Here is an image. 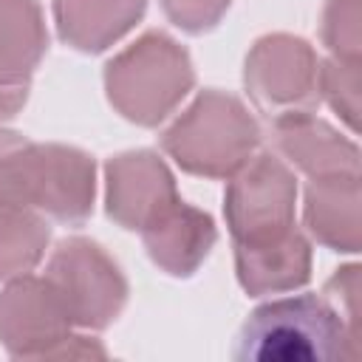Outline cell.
Returning <instances> with one entry per match:
<instances>
[{
	"label": "cell",
	"instance_id": "cell-6",
	"mask_svg": "<svg viewBox=\"0 0 362 362\" xmlns=\"http://www.w3.org/2000/svg\"><path fill=\"white\" fill-rule=\"evenodd\" d=\"M297 181L274 156H252L232 178L223 195V218L235 246H257L294 229Z\"/></svg>",
	"mask_w": 362,
	"mask_h": 362
},
{
	"label": "cell",
	"instance_id": "cell-16",
	"mask_svg": "<svg viewBox=\"0 0 362 362\" xmlns=\"http://www.w3.org/2000/svg\"><path fill=\"white\" fill-rule=\"evenodd\" d=\"M51 226L25 206L0 204V283L28 274L45 255Z\"/></svg>",
	"mask_w": 362,
	"mask_h": 362
},
{
	"label": "cell",
	"instance_id": "cell-15",
	"mask_svg": "<svg viewBox=\"0 0 362 362\" xmlns=\"http://www.w3.org/2000/svg\"><path fill=\"white\" fill-rule=\"evenodd\" d=\"M48 51V31L37 0H0V82L23 85Z\"/></svg>",
	"mask_w": 362,
	"mask_h": 362
},
{
	"label": "cell",
	"instance_id": "cell-7",
	"mask_svg": "<svg viewBox=\"0 0 362 362\" xmlns=\"http://www.w3.org/2000/svg\"><path fill=\"white\" fill-rule=\"evenodd\" d=\"M243 85L269 122L288 113H314L320 105L317 51L303 37L266 34L246 54Z\"/></svg>",
	"mask_w": 362,
	"mask_h": 362
},
{
	"label": "cell",
	"instance_id": "cell-19",
	"mask_svg": "<svg viewBox=\"0 0 362 362\" xmlns=\"http://www.w3.org/2000/svg\"><path fill=\"white\" fill-rule=\"evenodd\" d=\"M158 3L175 28L187 34H206L223 20L232 0H158Z\"/></svg>",
	"mask_w": 362,
	"mask_h": 362
},
{
	"label": "cell",
	"instance_id": "cell-20",
	"mask_svg": "<svg viewBox=\"0 0 362 362\" xmlns=\"http://www.w3.org/2000/svg\"><path fill=\"white\" fill-rule=\"evenodd\" d=\"M359 272L362 269L356 263H351V266L337 269L334 277L325 283V294L339 303L337 311L345 320V325L351 328V334L356 337V342L362 339V317H359V288H362V283H359Z\"/></svg>",
	"mask_w": 362,
	"mask_h": 362
},
{
	"label": "cell",
	"instance_id": "cell-2",
	"mask_svg": "<svg viewBox=\"0 0 362 362\" xmlns=\"http://www.w3.org/2000/svg\"><path fill=\"white\" fill-rule=\"evenodd\" d=\"M232 356L238 362L359 359V342L331 300L297 294L257 305L246 317Z\"/></svg>",
	"mask_w": 362,
	"mask_h": 362
},
{
	"label": "cell",
	"instance_id": "cell-1",
	"mask_svg": "<svg viewBox=\"0 0 362 362\" xmlns=\"http://www.w3.org/2000/svg\"><path fill=\"white\" fill-rule=\"evenodd\" d=\"M96 198V164L71 144H40L0 130V204L37 209L59 223L79 226Z\"/></svg>",
	"mask_w": 362,
	"mask_h": 362
},
{
	"label": "cell",
	"instance_id": "cell-14",
	"mask_svg": "<svg viewBox=\"0 0 362 362\" xmlns=\"http://www.w3.org/2000/svg\"><path fill=\"white\" fill-rule=\"evenodd\" d=\"M147 11V0H54L57 34L82 54H102Z\"/></svg>",
	"mask_w": 362,
	"mask_h": 362
},
{
	"label": "cell",
	"instance_id": "cell-12",
	"mask_svg": "<svg viewBox=\"0 0 362 362\" xmlns=\"http://www.w3.org/2000/svg\"><path fill=\"white\" fill-rule=\"evenodd\" d=\"M359 204H362L359 173L308 178L305 206H303L305 229L325 249L356 255L362 246Z\"/></svg>",
	"mask_w": 362,
	"mask_h": 362
},
{
	"label": "cell",
	"instance_id": "cell-10",
	"mask_svg": "<svg viewBox=\"0 0 362 362\" xmlns=\"http://www.w3.org/2000/svg\"><path fill=\"white\" fill-rule=\"evenodd\" d=\"M274 150L308 178L359 173V147L317 113H288L272 119Z\"/></svg>",
	"mask_w": 362,
	"mask_h": 362
},
{
	"label": "cell",
	"instance_id": "cell-9",
	"mask_svg": "<svg viewBox=\"0 0 362 362\" xmlns=\"http://www.w3.org/2000/svg\"><path fill=\"white\" fill-rule=\"evenodd\" d=\"M178 201V187L158 153L130 150L105 164V209L122 229L141 232L161 209Z\"/></svg>",
	"mask_w": 362,
	"mask_h": 362
},
{
	"label": "cell",
	"instance_id": "cell-11",
	"mask_svg": "<svg viewBox=\"0 0 362 362\" xmlns=\"http://www.w3.org/2000/svg\"><path fill=\"white\" fill-rule=\"evenodd\" d=\"M150 260L170 277H192L209 257L218 229L212 215L184 204L181 198L161 209L141 229Z\"/></svg>",
	"mask_w": 362,
	"mask_h": 362
},
{
	"label": "cell",
	"instance_id": "cell-5",
	"mask_svg": "<svg viewBox=\"0 0 362 362\" xmlns=\"http://www.w3.org/2000/svg\"><path fill=\"white\" fill-rule=\"evenodd\" d=\"M71 325L102 331L127 303V280L119 263L90 238H65L48 257L45 274Z\"/></svg>",
	"mask_w": 362,
	"mask_h": 362
},
{
	"label": "cell",
	"instance_id": "cell-18",
	"mask_svg": "<svg viewBox=\"0 0 362 362\" xmlns=\"http://www.w3.org/2000/svg\"><path fill=\"white\" fill-rule=\"evenodd\" d=\"M322 42L334 59L362 62V0H325Z\"/></svg>",
	"mask_w": 362,
	"mask_h": 362
},
{
	"label": "cell",
	"instance_id": "cell-13",
	"mask_svg": "<svg viewBox=\"0 0 362 362\" xmlns=\"http://www.w3.org/2000/svg\"><path fill=\"white\" fill-rule=\"evenodd\" d=\"M235 274L249 297L303 288L311 280V243L291 229L269 243L235 246Z\"/></svg>",
	"mask_w": 362,
	"mask_h": 362
},
{
	"label": "cell",
	"instance_id": "cell-4",
	"mask_svg": "<svg viewBox=\"0 0 362 362\" xmlns=\"http://www.w3.org/2000/svg\"><path fill=\"white\" fill-rule=\"evenodd\" d=\"M189 51L164 31H147L105 65V93L119 116L158 127L192 90Z\"/></svg>",
	"mask_w": 362,
	"mask_h": 362
},
{
	"label": "cell",
	"instance_id": "cell-21",
	"mask_svg": "<svg viewBox=\"0 0 362 362\" xmlns=\"http://www.w3.org/2000/svg\"><path fill=\"white\" fill-rule=\"evenodd\" d=\"M28 99V82L23 85H3L0 82V122L14 119Z\"/></svg>",
	"mask_w": 362,
	"mask_h": 362
},
{
	"label": "cell",
	"instance_id": "cell-17",
	"mask_svg": "<svg viewBox=\"0 0 362 362\" xmlns=\"http://www.w3.org/2000/svg\"><path fill=\"white\" fill-rule=\"evenodd\" d=\"M320 99L331 105V110L348 124L351 133H359L362 62H345L334 57L320 62Z\"/></svg>",
	"mask_w": 362,
	"mask_h": 362
},
{
	"label": "cell",
	"instance_id": "cell-3",
	"mask_svg": "<svg viewBox=\"0 0 362 362\" xmlns=\"http://www.w3.org/2000/svg\"><path fill=\"white\" fill-rule=\"evenodd\" d=\"M260 127L249 107L226 90H201L161 133V150L189 175L232 178L257 150Z\"/></svg>",
	"mask_w": 362,
	"mask_h": 362
},
{
	"label": "cell",
	"instance_id": "cell-8",
	"mask_svg": "<svg viewBox=\"0 0 362 362\" xmlns=\"http://www.w3.org/2000/svg\"><path fill=\"white\" fill-rule=\"evenodd\" d=\"M71 320L45 277H14L0 291V345L14 359H57Z\"/></svg>",
	"mask_w": 362,
	"mask_h": 362
}]
</instances>
